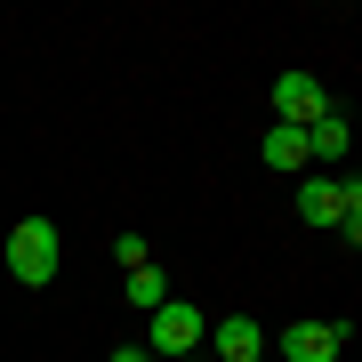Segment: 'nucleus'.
I'll return each instance as SVG.
<instances>
[{
    "label": "nucleus",
    "instance_id": "nucleus-1",
    "mask_svg": "<svg viewBox=\"0 0 362 362\" xmlns=\"http://www.w3.org/2000/svg\"><path fill=\"white\" fill-rule=\"evenodd\" d=\"M57 258H65V233H57L49 218H16V233H8V274L25 290H40V282H57Z\"/></svg>",
    "mask_w": 362,
    "mask_h": 362
},
{
    "label": "nucleus",
    "instance_id": "nucleus-2",
    "mask_svg": "<svg viewBox=\"0 0 362 362\" xmlns=\"http://www.w3.org/2000/svg\"><path fill=\"white\" fill-rule=\"evenodd\" d=\"M202 338H209L202 306H185V298L153 306V354H169V362H194V346H202Z\"/></svg>",
    "mask_w": 362,
    "mask_h": 362
},
{
    "label": "nucleus",
    "instance_id": "nucleus-3",
    "mask_svg": "<svg viewBox=\"0 0 362 362\" xmlns=\"http://www.w3.org/2000/svg\"><path fill=\"white\" fill-rule=\"evenodd\" d=\"M322 113H330V89L314 73H282L274 81V121H282V129H314Z\"/></svg>",
    "mask_w": 362,
    "mask_h": 362
},
{
    "label": "nucleus",
    "instance_id": "nucleus-4",
    "mask_svg": "<svg viewBox=\"0 0 362 362\" xmlns=\"http://www.w3.org/2000/svg\"><path fill=\"white\" fill-rule=\"evenodd\" d=\"M346 346V322H290L282 330V362H338Z\"/></svg>",
    "mask_w": 362,
    "mask_h": 362
},
{
    "label": "nucleus",
    "instance_id": "nucleus-5",
    "mask_svg": "<svg viewBox=\"0 0 362 362\" xmlns=\"http://www.w3.org/2000/svg\"><path fill=\"white\" fill-rule=\"evenodd\" d=\"M258 354H266V330L250 314H226L218 322V362H258Z\"/></svg>",
    "mask_w": 362,
    "mask_h": 362
},
{
    "label": "nucleus",
    "instance_id": "nucleus-6",
    "mask_svg": "<svg viewBox=\"0 0 362 362\" xmlns=\"http://www.w3.org/2000/svg\"><path fill=\"white\" fill-rule=\"evenodd\" d=\"M258 153H266V169H282V177H306V129H282V121H274Z\"/></svg>",
    "mask_w": 362,
    "mask_h": 362
},
{
    "label": "nucleus",
    "instance_id": "nucleus-7",
    "mask_svg": "<svg viewBox=\"0 0 362 362\" xmlns=\"http://www.w3.org/2000/svg\"><path fill=\"white\" fill-rule=\"evenodd\" d=\"M298 218L306 226H338V177H298Z\"/></svg>",
    "mask_w": 362,
    "mask_h": 362
},
{
    "label": "nucleus",
    "instance_id": "nucleus-8",
    "mask_svg": "<svg viewBox=\"0 0 362 362\" xmlns=\"http://www.w3.org/2000/svg\"><path fill=\"white\" fill-rule=\"evenodd\" d=\"M338 153H346V113L330 105V113L306 129V161H338Z\"/></svg>",
    "mask_w": 362,
    "mask_h": 362
},
{
    "label": "nucleus",
    "instance_id": "nucleus-9",
    "mask_svg": "<svg viewBox=\"0 0 362 362\" xmlns=\"http://www.w3.org/2000/svg\"><path fill=\"white\" fill-rule=\"evenodd\" d=\"M121 290H129V306H145V314H153V306H169V274H161L153 258H145V266H137Z\"/></svg>",
    "mask_w": 362,
    "mask_h": 362
},
{
    "label": "nucleus",
    "instance_id": "nucleus-10",
    "mask_svg": "<svg viewBox=\"0 0 362 362\" xmlns=\"http://www.w3.org/2000/svg\"><path fill=\"white\" fill-rule=\"evenodd\" d=\"M113 258L137 274V266H145V233H113Z\"/></svg>",
    "mask_w": 362,
    "mask_h": 362
},
{
    "label": "nucleus",
    "instance_id": "nucleus-11",
    "mask_svg": "<svg viewBox=\"0 0 362 362\" xmlns=\"http://www.w3.org/2000/svg\"><path fill=\"white\" fill-rule=\"evenodd\" d=\"M105 362H153V354H145V346H113V354H105Z\"/></svg>",
    "mask_w": 362,
    "mask_h": 362
}]
</instances>
